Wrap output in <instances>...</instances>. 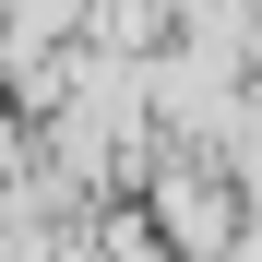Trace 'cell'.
<instances>
[{
	"mask_svg": "<svg viewBox=\"0 0 262 262\" xmlns=\"http://www.w3.org/2000/svg\"><path fill=\"white\" fill-rule=\"evenodd\" d=\"M83 262H179V238L155 227V203H143V191H119V203L83 214Z\"/></svg>",
	"mask_w": 262,
	"mask_h": 262,
	"instance_id": "1",
	"label": "cell"
}]
</instances>
